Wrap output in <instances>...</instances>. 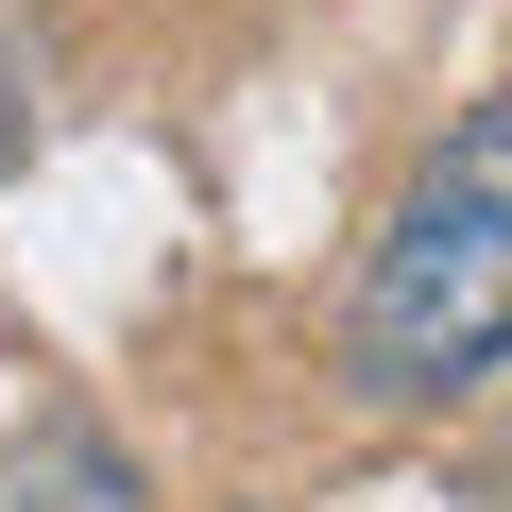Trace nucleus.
I'll use <instances>...</instances> for the list:
<instances>
[{"label": "nucleus", "mask_w": 512, "mask_h": 512, "mask_svg": "<svg viewBox=\"0 0 512 512\" xmlns=\"http://www.w3.org/2000/svg\"><path fill=\"white\" fill-rule=\"evenodd\" d=\"M0 512H154V478L120 461V427L86 393H35V427L0 444Z\"/></svg>", "instance_id": "f03ea898"}, {"label": "nucleus", "mask_w": 512, "mask_h": 512, "mask_svg": "<svg viewBox=\"0 0 512 512\" xmlns=\"http://www.w3.org/2000/svg\"><path fill=\"white\" fill-rule=\"evenodd\" d=\"M495 359H512V86L410 154V188L359 239V291H342L359 410H461Z\"/></svg>", "instance_id": "f257e3e1"}, {"label": "nucleus", "mask_w": 512, "mask_h": 512, "mask_svg": "<svg viewBox=\"0 0 512 512\" xmlns=\"http://www.w3.org/2000/svg\"><path fill=\"white\" fill-rule=\"evenodd\" d=\"M35 120H52V103H35V69H18V18H0V188L35 171Z\"/></svg>", "instance_id": "7ed1b4c3"}]
</instances>
